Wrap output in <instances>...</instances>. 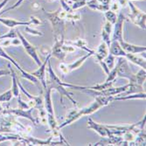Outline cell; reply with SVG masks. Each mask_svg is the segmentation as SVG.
I'll return each instance as SVG.
<instances>
[{"mask_svg":"<svg viewBox=\"0 0 146 146\" xmlns=\"http://www.w3.org/2000/svg\"><path fill=\"white\" fill-rule=\"evenodd\" d=\"M104 62L106 63V65L108 66L109 69H112L114 68V65H115V56L113 54H111L110 52L108 54V56L106 57L104 60Z\"/></svg>","mask_w":146,"mask_h":146,"instance_id":"obj_27","label":"cell"},{"mask_svg":"<svg viewBox=\"0 0 146 146\" xmlns=\"http://www.w3.org/2000/svg\"><path fill=\"white\" fill-rule=\"evenodd\" d=\"M3 107H2V106L1 105H0V115H2V112H3Z\"/></svg>","mask_w":146,"mask_h":146,"instance_id":"obj_42","label":"cell"},{"mask_svg":"<svg viewBox=\"0 0 146 146\" xmlns=\"http://www.w3.org/2000/svg\"><path fill=\"white\" fill-rule=\"evenodd\" d=\"M104 16H105V19L107 21H109L110 24H112L113 25H115V23L116 22V19H117V14L115 12L110 11V10H108L104 12Z\"/></svg>","mask_w":146,"mask_h":146,"instance_id":"obj_22","label":"cell"},{"mask_svg":"<svg viewBox=\"0 0 146 146\" xmlns=\"http://www.w3.org/2000/svg\"><path fill=\"white\" fill-rule=\"evenodd\" d=\"M97 1L102 5H110V2L111 0H97Z\"/></svg>","mask_w":146,"mask_h":146,"instance_id":"obj_39","label":"cell"},{"mask_svg":"<svg viewBox=\"0 0 146 146\" xmlns=\"http://www.w3.org/2000/svg\"><path fill=\"white\" fill-rule=\"evenodd\" d=\"M128 5L130 9V13L129 14V20L135 24L136 25L139 26V27L143 30H145V20H146V14L145 12L139 10L132 1H129L128 0Z\"/></svg>","mask_w":146,"mask_h":146,"instance_id":"obj_4","label":"cell"},{"mask_svg":"<svg viewBox=\"0 0 146 146\" xmlns=\"http://www.w3.org/2000/svg\"><path fill=\"white\" fill-rule=\"evenodd\" d=\"M8 68L10 69L11 72V80H12V86H11V92L12 95L14 97H19V96H20V89L18 84V77H17V73L13 70L12 67L11 66V64H8Z\"/></svg>","mask_w":146,"mask_h":146,"instance_id":"obj_14","label":"cell"},{"mask_svg":"<svg viewBox=\"0 0 146 146\" xmlns=\"http://www.w3.org/2000/svg\"><path fill=\"white\" fill-rule=\"evenodd\" d=\"M90 9L95 10V11H99L102 12H105L106 11L110 10V5H105L101 3H99L97 0H88L87 2V5Z\"/></svg>","mask_w":146,"mask_h":146,"instance_id":"obj_20","label":"cell"},{"mask_svg":"<svg viewBox=\"0 0 146 146\" xmlns=\"http://www.w3.org/2000/svg\"><path fill=\"white\" fill-rule=\"evenodd\" d=\"M146 95L145 92H141V93H135L133 95H128L126 96H114V101H119V100H129V99H145Z\"/></svg>","mask_w":146,"mask_h":146,"instance_id":"obj_21","label":"cell"},{"mask_svg":"<svg viewBox=\"0 0 146 146\" xmlns=\"http://www.w3.org/2000/svg\"><path fill=\"white\" fill-rule=\"evenodd\" d=\"M112 101H114V96H96L95 101L89 106H87V107L79 109V110L75 109V110H70L67 115L66 120L61 124L58 125V129H61L64 127L77 121L78 119H80L84 115H89L93 113L96 112L101 108L105 107V106L110 104V102H111Z\"/></svg>","mask_w":146,"mask_h":146,"instance_id":"obj_1","label":"cell"},{"mask_svg":"<svg viewBox=\"0 0 146 146\" xmlns=\"http://www.w3.org/2000/svg\"><path fill=\"white\" fill-rule=\"evenodd\" d=\"M17 99H18V103H19V109L28 110V109L31 108V107H30V105H29V103H26L25 102H24V101L21 99L20 96H19V97H17Z\"/></svg>","mask_w":146,"mask_h":146,"instance_id":"obj_30","label":"cell"},{"mask_svg":"<svg viewBox=\"0 0 146 146\" xmlns=\"http://www.w3.org/2000/svg\"><path fill=\"white\" fill-rule=\"evenodd\" d=\"M102 41L106 45H107L108 47L110 48V43H111V38H110V35L106 33L103 29L102 31Z\"/></svg>","mask_w":146,"mask_h":146,"instance_id":"obj_29","label":"cell"},{"mask_svg":"<svg viewBox=\"0 0 146 146\" xmlns=\"http://www.w3.org/2000/svg\"><path fill=\"white\" fill-rule=\"evenodd\" d=\"M64 40H65V38L55 40V43H54V46L52 47V51H51L52 56H54L56 59L62 60V61L65 60V57L67 55V54H66L62 49V45L64 44Z\"/></svg>","mask_w":146,"mask_h":146,"instance_id":"obj_11","label":"cell"},{"mask_svg":"<svg viewBox=\"0 0 146 146\" xmlns=\"http://www.w3.org/2000/svg\"><path fill=\"white\" fill-rule=\"evenodd\" d=\"M121 5H119V3L117 1H115V0H114V2L110 5V10L115 12V13H118L119 11H121Z\"/></svg>","mask_w":146,"mask_h":146,"instance_id":"obj_31","label":"cell"},{"mask_svg":"<svg viewBox=\"0 0 146 146\" xmlns=\"http://www.w3.org/2000/svg\"><path fill=\"white\" fill-rule=\"evenodd\" d=\"M110 54V50L108 46L106 45L103 41L97 46L96 50L95 51V54L94 56L96 57L97 62L103 60L106 57L108 56V54Z\"/></svg>","mask_w":146,"mask_h":146,"instance_id":"obj_15","label":"cell"},{"mask_svg":"<svg viewBox=\"0 0 146 146\" xmlns=\"http://www.w3.org/2000/svg\"><path fill=\"white\" fill-rule=\"evenodd\" d=\"M25 31L29 34H33V35H35V36H43V33L41 32H39V31L36 30V29H32L29 25L25 26Z\"/></svg>","mask_w":146,"mask_h":146,"instance_id":"obj_32","label":"cell"},{"mask_svg":"<svg viewBox=\"0 0 146 146\" xmlns=\"http://www.w3.org/2000/svg\"><path fill=\"white\" fill-rule=\"evenodd\" d=\"M51 57H52V54H48L47 56H46V60L39 66V68L36 70V71H34V72H31V74L33 75V76H35L39 82H40V83H41V85H42V87H43V89H46V87H47V85H46V66H47V62H48V60L51 59Z\"/></svg>","mask_w":146,"mask_h":146,"instance_id":"obj_10","label":"cell"},{"mask_svg":"<svg viewBox=\"0 0 146 146\" xmlns=\"http://www.w3.org/2000/svg\"><path fill=\"white\" fill-rule=\"evenodd\" d=\"M117 69H118V64L116 63L115 66H114V68L110 70V73L107 74L108 77L106 79L105 82H115V80L117 77Z\"/></svg>","mask_w":146,"mask_h":146,"instance_id":"obj_24","label":"cell"},{"mask_svg":"<svg viewBox=\"0 0 146 146\" xmlns=\"http://www.w3.org/2000/svg\"><path fill=\"white\" fill-rule=\"evenodd\" d=\"M88 1V0H76V1H74L71 6L72 10L74 11H76L80 8H82L83 6H85L87 5V2Z\"/></svg>","mask_w":146,"mask_h":146,"instance_id":"obj_28","label":"cell"},{"mask_svg":"<svg viewBox=\"0 0 146 146\" xmlns=\"http://www.w3.org/2000/svg\"><path fill=\"white\" fill-rule=\"evenodd\" d=\"M88 128L95 130L96 133H98L99 136H101L102 137H110L112 135H115V131L113 129H111L108 125L98 123H96L93 120L91 117H89L88 120Z\"/></svg>","mask_w":146,"mask_h":146,"instance_id":"obj_8","label":"cell"},{"mask_svg":"<svg viewBox=\"0 0 146 146\" xmlns=\"http://www.w3.org/2000/svg\"><path fill=\"white\" fill-rule=\"evenodd\" d=\"M33 10H38V9H39V5L38 4H33Z\"/></svg>","mask_w":146,"mask_h":146,"instance_id":"obj_41","label":"cell"},{"mask_svg":"<svg viewBox=\"0 0 146 146\" xmlns=\"http://www.w3.org/2000/svg\"><path fill=\"white\" fill-rule=\"evenodd\" d=\"M64 43L74 46H77L79 48L86 51L87 52H95V50H92L88 46L87 41L83 38H78V39H75V40H74V41H66V40H64Z\"/></svg>","mask_w":146,"mask_h":146,"instance_id":"obj_19","label":"cell"},{"mask_svg":"<svg viewBox=\"0 0 146 146\" xmlns=\"http://www.w3.org/2000/svg\"><path fill=\"white\" fill-rule=\"evenodd\" d=\"M34 108H30L28 110H23V109H9V110H3L2 114H11L15 116H19V117H24L28 119L29 121H31L34 125H38V123H39L38 118H35L33 116V111Z\"/></svg>","mask_w":146,"mask_h":146,"instance_id":"obj_6","label":"cell"},{"mask_svg":"<svg viewBox=\"0 0 146 146\" xmlns=\"http://www.w3.org/2000/svg\"><path fill=\"white\" fill-rule=\"evenodd\" d=\"M47 71H48V82H46V85H47V87L51 88L52 89H55L60 93V103L63 105V107H65L64 102H63L64 96H66L68 100H70L75 107H77L78 102L72 97V94L68 93V90L65 88L66 87L64 86V82L62 81H60V79L54 73V69L52 68L50 60L47 62Z\"/></svg>","mask_w":146,"mask_h":146,"instance_id":"obj_3","label":"cell"},{"mask_svg":"<svg viewBox=\"0 0 146 146\" xmlns=\"http://www.w3.org/2000/svg\"><path fill=\"white\" fill-rule=\"evenodd\" d=\"M109 50H110V54H113L115 57H124L125 58V56L127 54V52L122 48L120 43L116 40L111 41Z\"/></svg>","mask_w":146,"mask_h":146,"instance_id":"obj_16","label":"cell"},{"mask_svg":"<svg viewBox=\"0 0 146 146\" xmlns=\"http://www.w3.org/2000/svg\"><path fill=\"white\" fill-rule=\"evenodd\" d=\"M94 54H95V52H88L87 54L83 55L82 57H81L80 59H78V60H75L74 62H73V63H71V64H68V68L69 73L72 72V71H74V70H75V69H77V68H81V67H82V65L86 61V60L88 59V58L91 57V56H94Z\"/></svg>","mask_w":146,"mask_h":146,"instance_id":"obj_18","label":"cell"},{"mask_svg":"<svg viewBox=\"0 0 146 146\" xmlns=\"http://www.w3.org/2000/svg\"><path fill=\"white\" fill-rule=\"evenodd\" d=\"M13 97L11 89H9L7 91H5V93L0 95V103L1 102H10Z\"/></svg>","mask_w":146,"mask_h":146,"instance_id":"obj_26","label":"cell"},{"mask_svg":"<svg viewBox=\"0 0 146 146\" xmlns=\"http://www.w3.org/2000/svg\"><path fill=\"white\" fill-rule=\"evenodd\" d=\"M0 57L5 58V60H9L10 62H11L12 65L14 66V67H15L17 69H19V71L20 72L21 76H22L23 78H25V79H26V80H28V81H30L31 82H33V83H35V84H38V80L35 76H33L31 73H28V72L25 71V70L20 67V66H19V64L17 63V61H16L14 59H13L12 57H11L10 55H8V54L4 50V48H3V46H2L1 45H0Z\"/></svg>","mask_w":146,"mask_h":146,"instance_id":"obj_5","label":"cell"},{"mask_svg":"<svg viewBox=\"0 0 146 146\" xmlns=\"http://www.w3.org/2000/svg\"><path fill=\"white\" fill-rule=\"evenodd\" d=\"M17 33H18V37L20 39V41H21V44L22 46H24L25 52H27V54L35 61V63L38 66H40L42 63H41V60H40V58L38 57V52H37V49L34 46H33L29 41H27V39H26L22 34L20 32H18L17 31Z\"/></svg>","mask_w":146,"mask_h":146,"instance_id":"obj_9","label":"cell"},{"mask_svg":"<svg viewBox=\"0 0 146 146\" xmlns=\"http://www.w3.org/2000/svg\"><path fill=\"white\" fill-rule=\"evenodd\" d=\"M18 38V33L15 28H11V30L4 35L0 36V41L4 40V39H13V38Z\"/></svg>","mask_w":146,"mask_h":146,"instance_id":"obj_23","label":"cell"},{"mask_svg":"<svg viewBox=\"0 0 146 146\" xmlns=\"http://www.w3.org/2000/svg\"><path fill=\"white\" fill-rule=\"evenodd\" d=\"M10 1V0H3V1L0 3V11H1V9L5 6V5H6V4L8 3Z\"/></svg>","mask_w":146,"mask_h":146,"instance_id":"obj_40","label":"cell"},{"mask_svg":"<svg viewBox=\"0 0 146 146\" xmlns=\"http://www.w3.org/2000/svg\"><path fill=\"white\" fill-rule=\"evenodd\" d=\"M125 21V17L123 13L120 11L117 14V19L116 22L114 25V29L112 31V37H111V41H118L120 42L123 40V23Z\"/></svg>","mask_w":146,"mask_h":146,"instance_id":"obj_7","label":"cell"},{"mask_svg":"<svg viewBox=\"0 0 146 146\" xmlns=\"http://www.w3.org/2000/svg\"><path fill=\"white\" fill-rule=\"evenodd\" d=\"M11 74L10 69H0V77Z\"/></svg>","mask_w":146,"mask_h":146,"instance_id":"obj_37","label":"cell"},{"mask_svg":"<svg viewBox=\"0 0 146 146\" xmlns=\"http://www.w3.org/2000/svg\"><path fill=\"white\" fill-rule=\"evenodd\" d=\"M81 19V14L76 11H71L67 13V21H71L72 23H74L75 21H78Z\"/></svg>","mask_w":146,"mask_h":146,"instance_id":"obj_25","label":"cell"},{"mask_svg":"<svg viewBox=\"0 0 146 146\" xmlns=\"http://www.w3.org/2000/svg\"><path fill=\"white\" fill-rule=\"evenodd\" d=\"M115 1H117L119 3V5H121L122 8L126 7V5H128V0H115Z\"/></svg>","mask_w":146,"mask_h":146,"instance_id":"obj_38","label":"cell"},{"mask_svg":"<svg viewBox=\"0 0 146 146\" xmlns=\"http://www.w3.org/2000/svg\"><path fill=\"white\" fill-rule=\"evenodd\" d=\"M30 20L32 21V25H40L41 24V21L39 20V19H38L37 18H35V17H33V16H31L30 17Z\"/></svg>","mask_w":146,"mask_h":146,"instance_id":"obj_36","label":"cell"},{"mask_svg":"<svg viewBox=\"0 0 146 146\" xmlns=\"http://www.w3.org/2000/svg\"><path fill=\"white\" fill-rule=\"evenodd\" d=\"M44 15L52 24V32H54V40L64 38L66 32V21H67V11H65L61 7H59L55 11L49 12L42 8Z\"/></svg>","mask_w":146,"mask_h":146,"instance_id":"obj_2","label":"cell"},{"mask_svg":"<svg viewBox=\"0 0 146 146\" xmlns=\"http://www.w3.org/2000/svg\"><path fill=\"white\" fill-rule=\"evenodd\" d=\"M0 22H1L3 25H5L7 27L11 28H15L16 26L19 25H32V21H19L16 19H7V18H0Z\"/></svg>","mask_w":146,"mask_h":146,"instance_id":"obj_13","label":"cell"},{"mask_svg":"<svg viewBox=\"0 0 146 146\" xmlns=\"http://www.w3.org/2000/svg\"><path fill=\"white\" fill-rule=\"evenodd\" d=\"M102 29H103L106 33H109L110 35H111L112 31H113V25L110 24L109 21L106 20V22H105V24H104V26H103V28H102Z\"/></svg>","mask_w":146,"mask_h":146,"instance_id":"obj_33","label":"cell"},{"mask_svg":"<svg viewBox=\"0 0 146 146\" xmlns=\"http://www.w3.org/2000/svg\"><path fill=\"white\" fill-rule=\"evenodd\" d=\"M59 68H60V72L63 74H68L69 73L68 71V64H66L64 62H61L59 66Z\"/></svg>","mask_w":146,"mask_h":146,"instance_id":"obj_35","label":"cell"},{"mask_svg":"<svg viewBox=\"0 0 146 146\" xmlns=\"http://www.w3.org/2000/svg\"><path fill=\"white\" fill-rule=\"evenodd\" d=\"M129 1H135V0H129Z\"/></svg>","mask_w":146,"mask_h":146,"instance_id":"obj_43","label":"cell"},{"mask_svg":"<svg viewBox=\"0 0 146 146\" xmlns=\"http://www.w3.org/2000/svg\"><path fill=\"white\" fill-rule=\"evenodd\" d=\"M122 46V48L128 54H139L145 52L146 47L143 46H137L133 44H129L128 42H125L124 40H122L119 42Z\"/></svg>","mask_w":146,"mask_h":146,"instance_id":"obj_12","label":"cell"},{"mask_svg":"<svg viewBox=\"0 0 146 146\" xmlns=\"http://www.w3.org/2000/svg\"><path fill=\"white\" fill-rule=\"evenodd\" d=\"M39 51L42 54H44L45 56H47L48 54H51V51H52V48L49 47L48 46H41L39 47Z\"/></svg>","mask_w":146,"mask_h":146,"instance_id":"obj_34","label":"cell"},{"mask_svg":"<svg viewBox=\"0 0 146 146\" xmlns=\"http://www.w3.org/2000/svg\"><path fill=\"white\" fill-rule=\"evenodd\" d=\"M125 59L127 60H129L130 62L134 63L135 65H137L143 69H146V61H145V57H141L137 54H128L125 56Z\"/></svg>","mask_w":146,"mask_h":146,"instance_id":"obj_17","label":"cell"}]
</instances>
